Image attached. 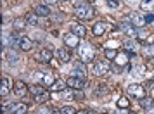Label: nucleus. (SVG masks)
Returning <instances> with one entry per match:
<instances>
[{"instance_id":"nucleus-17","label":"nucleus","mask_w":154,"mask_h":114,"mask_svg":"<svg viewBox=\"0 0 154 114\" xmlns=\"http://www.w3.org/2000/svg\"><path fill=\"white\" fill-rule=\"evenodd\" d=\"M140 106L144 107L149 114H154V99L152 97H144V99H140Z\"/></svg>"},{"instance_id":"nucleus-21","label":"nucleus","mask_w":154,"mask_h":114,"mask_svg":"<svg viewBox=\"0 0 154 114\" xmlns=\"http://www.w3.org/2000/svg\"><path fill=\"white\" fill-rule=\"evenodd\" d=\"M71 31H73L75 35H78L80 38H85V35H87V28H85L83 24H78V22L71 26Z\"/></svg>"},{"instance_id":"nucleus-22","label":"nucleus","mask_w":154,"mask_h":114,"mask_svg":"<svg viewBox=\"0 0 154 114\" xmlns=\"http://www.w3.org/2000/svg\"><path fill=\"white\" fill-rule=\"evenodd\" d=\"M66 86H68V83H64V81H61V80H56L54 85L50 86V92H64Z\"/></svg>"},{"instance_id":"nucleus-11","label":"nucleus","mask_w":154,"mask_h":114,"mask_svg":"<svg viewBox=\"0 0 154 114\" xmlns=\"http://www.w3.org/2000/svg\"><path fill=\"white\" fill-rule=\"evenodd\" d=\"M38 62H42V64H47V62H50V59H52V50L50 49H42L38 54H36L35 57Z\"/></svg>"},{"instance_id":"nucleus-23","label":"nucleus","mask_w":154,"mask_h":114,"mask_svg":"<svg viewBox=\"0 0 154 114\" xmlns=\"http://www.w3.org/2000/svg\"><path fill=\"white\" fill-rule=\"evenodd\" d=\"M132 76H135V78H144V76H146V68H144V66H133Z\"/></svg>"},{"instance_id":"nucleus-6","label":"nucleus","mask_w":154,"mask_h":114,"mask_svg":"<svg viewBox=\"0 0 154 114\" xmlns=\"http://www.w3.org/2000/svg\"><path fill=\"white\" fill-rule=\"evenodd\" d=\"M128 93L133 95L135 99H144V97H147L146 86H144V85H137V83H133V85L128 86Z\"/></svg>"},{"instance_id":"nucleus-43","label":"nucleus","mask_w":154,"mask_h":114,"mask_svg":"<svg viewBox=\"0 0 154 114\" xmlns=\"http://www.w3.org/2000/svg\"><path fill=\"white\" fill-rule=\"evenodd\" d=\"M128 114H135V112H128Z\"/></svg>"},{"instance_id":"nucleus-35","label":"nucleus","mask_w":154,"mask_h":114,"mask_svg":"<svg viewBox=\"0 0 154 114\" xmlns=\"http://www.w3.org/2000/svg\"><path fill=\"white\" fill-rule=\"evenodd\" d=\"M106 2H107V5H109L111 9H116V7H118V2H116V0H106Z\"/></svg>"},{"instance_id":"nucleus-28","label":"nucleus","mask_w":154,"mask_h":114,"mask_svg":"<svg viewBox=\"0 0 154 114\" xmlns=\"http://www.w3.org/2000/svg\"><path fill=\"white\" fill-rule=\"evenodd\" d=\"M7 61H9V64H17V62H19L17 52H14V50H9V52H7Z\"/></svg>"},{"instance_id":"nucleus-13","label":"nucleus","mask_w":154,"mask_h":114,"mask_svg":"<svg viewBox=\"0 0 154 114\" xmlns=\"http://www.w3.org/2000/svg\"><path fill=\"white\" fill-rule=\"evenodd\" d=\"M107 29H109V24H107V22L99 21V22H95V24H94V28H92V33H94L95 36H100V35H104Z\"/></svg>"},{"instance_id":"nucleus-42","label":"nucleus","mask_w":154,"mask_h":114,"mask_svg":"<svg viewBox=\"0 0 154 114\" xmlns=\"http://www.w3.org/2000/svg\"><path fill=\"white\" fill-rule=\"evenodd\" d=\"M87 2H95V0H87Z\"/></svg>"},{"instance_id":"nucleus-27","label":"nucleus","mask_w":154,"mask_h":114,"mask_svg":"<svg viewBox=\"0 0 154 114\" xmlns=\"http://www.w3.org/2000/svg\"><path fill=\"white\" fill-rule=\"evenodd\" d=\"M24 19H26V22L31 24V26H36V24H38V16H36L35 12H28V14L24 16Z\"/></svg>"},{"instance_id":"nucleus-4","label":"nucleus","mask_w":154,"mask_h":114,"mask_svg":"<svg viewBox=\"0 0 154 114\" xmlns=\"http://www.w3.org/2000/svg\"><path fill=\"white\" fill-rule=\"evenodd\" d=\"M29 93L35 97L36 102H40V104H43V102H47V99H49V93L43 90L40 85H31L29 86Z\"/></svg>"},{"instance_id":"nucleus-34","label":"nucleus","mask_w":154,"mask_h":114,"mask_svg":"<svg viewBox=\"0 0 154 114\" xmlns=\"http://www.w3.org/2000/svg\"><path fill=\"white\" fill-rule=\"evenodd\" d=\"M63 95H64V99H68V100L76 99V92H71V90H64Z\"/></svg>"},{"instance_id":"nucleus-39","label":"nucleus","mask_w":154,"mask_h":114,"mask_svg":"<svg viewBox=\"0 0 154 114\" xmlns=\"http://www.w3.org/2000/svg\"><path fill=\"white\" fill-rule=\"evenodd\" d=\"M47 5H52V4H57V0H43Z\"/></svg>"},{"instance_id":"nucleus-26","label":"nucleus","mask_w":154,"mask_h":114,"mask_svg":"<svg viewBox=\"0 0 154 114\" xmlns=\"http://www.w3.org/2000/svg\"><path fill=\"white\" fill-rule=\"evenodd\" d=\"M137 47H139L137 40H126V42L123 43V49H125L126 52H135V50H137Z\"/></svg>"},{"instance_id":"nucleus-18","label":"nucleus","mask_w":154,"mask_h":114,"mask_svg":"<svg viewBox=\"0 0 154 114\" xmlns=\"http://www.w3.org/2000/svg\"><path fill=\"white\" fill-rule=\"evenodd\" d=\"M19 49H21L23 52H29V50L33 49V42H31V38L21 35V38H19Z\"/></svg>"},{"instance_id":"nucleus-33","label":"nucleus","mask_w":154,"mask_h":114,"mask_svg":"<svg viewBox=\"0 0 154 114\" xmlns=\"http://www.w3.org/2000/svg\"><path fill=\"white\" fill-rule=\"evenodd\" d=\"M116 56H118V52L112 49H106V59H109V61H114L116 59Z\"/></svg>"},{"instance_id":"nucleus-7","label":"nucleus","mask_w":154,"mask_h":114,"mask_svg":"<svg viewBox=\"0 0 154 114\" xmlns=\"http://www.w3.org/2000/svg\"><path fill=\"white\" fill-rule=\"evenodd\" d=\"M63 40H64V45H66L68 49H76L78 45H80V36H78V35H75L73 31H69V33H66Z\"/></svg>"},{"instance_id":"nucleus-40","label":"nucleus","mask_w":154,"mask_h":114,"mask_svg":"<svg viewBox=\"0 0 154 114\" xmlns=\"http://www.w3.org/2000/svg\"><path fill=\"white\" fill-rule=\"evenodd\" d=\"M76 114H90V111H76Z\"/></svg>"},{"instance_id":"nucleus-3","label":"nucleus","mask_w":154,"mask_h":114,"mask_svg":"<svg viewBox=\"0 0 154 114\" xmlns=\"http://www.w3.org/2000/svg\"><path fill=\"white\" fill-rule=\"evenodd\" d=\"M111 69V62H109V59H102V61H95L94 62V68H92V71L95 76H102L106 73Z\"/></svg>"},{"instance_id":"nucleus-15","label":"nucleus","mask_w":154,"mask_h":114,"mask_svg":"<svg viewBox=\"0 0 154 114\" xmlns=\"http://www.w3.org/2000/svg\"><path fill=\"white\" fill-rule=\"evenodd\" d=\"M33 12H35L36 16L47 17V16H50V7L47 5V4H36L35 7H33Z\"/></svg>"},{"instance_id":"nucleus-32","label":"nucleus","mask_w":154,"mask_h":114,"mask_svg":"<svg viewBox=\"0 0 154 114\" xmlns=\"http://www.w3.org/2000/svg\"><path fill=\"white\" fill-rule=\"evenodd\" d=\"M118 107H121V109H128V107H130V100L126 99V97H119L118 99Z\"/></svg>"},{"instance_id":"nucleus-31","label":"nucleus","mask_w":154,"mask_h":114,"mask_svg":"<svg viewBox=\"0 0 154 114\" xmlns=\"http://www.w3.org/2000/svg\"><path fill=\"white\" fill-rule=\"evenodd\" d=\"M59 114H76V109L71 106H64L59 109Z\"/></svg>"},{"instance_id":"nucleus-25","label":"nucleus","mask_w":154,"mask_h":114,"mask_svg":"<svg viewBox=\"0 0 154 114\" xmlns=\"http://www.w3.org/2000/svg\"><path fill=\"white\" fill-rule=\"evenodd\" d=\"M26 104H23V102H14V104H9V107L5 106V109H7L9 112L12 114V112H16V111H19V109H26Z\"/></svg>"},{"instance_id":"nucleus-8","label":"nucleus","mask_w":154,"mask_h":114,"mask_svg":"<svg viewBox=\"0 0 154 114\" xmlns=\"http://www.w3.org/2000/svg\"><path fill=\"white\" fill-rule=\"evenodd\" d=\"M119 29H121L126 36H133V38L137 36V31H139V29L135 28L130 21H121L119 22Z\"/></svg>"},{"instance_id":"nucleus-14","label":"nucleus","mask_w":154,"mask_h":114,"mask_svg":"<svg viewBox=\"0 0 154 114\" xmlns=\"http://www.w3.org/2000/svg\"><path fill=\"white\" fill-rule=\"evenodd\" d=\"M56 57L59 62H63V64H66V62H69L71 61V54L68 49H57L56 50Z\"/></svg>"},{"instance_id":"nucleus-16","label":"nucleus","mask_w":154,"mask_h":114,"mask_svg":"<svg viewBox=\"0 0 154 114\" xmlns=\"http://www.w3.org/2000/svg\"><path fill=\"white\" fill-rule=\"evenodd\" d=\"M12 90H14V93L17 95V97H24V95L29 92V88L26 86V83H23V81H16Z\"/></svg>"},{"instance_id":"nucleus-5","label":"nucleus","mask_w":154,"mask_h":114,"mask_svg":"<svg viewBox=\"0 0 154 114\" xmlns=\"http://www.w3.org/2000/svg\"><path fill=\"white\" fill-rule=\"evenodd\" d=\"M33 80H35V81H40L42 85H47V86H52L54 81H56L52 73H35V74H33Z\"/></svg>"},{"instance_id":"nucleus-29","label":"nucleus","mask_w":154,"mask_h":114,"mask_svg":"<svg viewBox=\"0 0 154 114\" xmlns=\"http://www.w3.org/2000/svg\"><path fill=\"white\" fill-rule=\"evenodd\" d=\"M36 114H54V107L52 106H40Z\"/></svg>"},{"instance_id":"nucleus-12","label":"nucleus","mask_w":154,"mask_h":114,"mask_svg":"<svg viewBox=\"0 0 154 114\" xmlns=\"http://www.w3.org/2000/svg\"><path fill=\"white\" fill-rule=\"evenodd\" d=\"M128 54L126 52H118V56H116V59H114V66L116 68H119V69H123L125 66H128Z\"/></svg>"},{"instance_id":"nucleus-19","label":"nucleus","mask_w":154,"mask_h":114,"mask_svg":"<svg viewBox=\"0 0 154 114\" xmlns=\"http://www.w3.org/2000/svg\"><path fill=\"white\" fill-rule=\"evenodd\" d=\"M11 88H14V85H12V81H11V78H4L2 80V88H0V95L2 97H5L9 92H11Z\"/></svg>"},{"instance_id":"nucleus-37","label":"nucleus","mask_w":154,"mask_h":114,"mask_svg":"<svg viewBox=\"0 0 154 114\" xmlns=\"http://www.w3.org/2000/svg\"><path fill=\"white\" fill-rule=\"evenodd\" d=\"M146 43H147V45H154V35H151V36H147V40H146Z\"/></svg>"},{"instance_id":"nucleus-9","label":"nucleus","mask_w":154,"mask_h":114,"mask_svg":"<svg viewBox=\"0 0 154 114\" xmlns=\"http://www.w3.org/2000/svg\"><path fill=\"white\" fill-rule=\"evenodd\" d=\"M66 83H68V86H69V88H73V90H83V86H85V78L71 76V78L66 80Z\"/></svg>"},{"instance_id":"nucleus-36","label":"nucleus","mask_w":154,"mask_h":114,"mask_svg":"<svg viewBox=\"0 0 154 114\" xmlns=\"http://www.w3.org/2000/svg\"><path fill=\"white\" fill-rule=\"evenodd\" d=\"M146 21H147V24H149V22H154V14H152V12L146 16Z\"/></svg>"},{"instance_id":"nucleus-30","label":"nucleus","mask_w":154,"mask_h":114,"mask_svg":"<svg viewBox=\"0 0 154 114\" xmlns=\"http://www.w3.org/2000/svg\"><path fill=\"white\" fill-rule=\"evenodd\" d=\"M12 24H14V29H23L24 26H26V19H23V17H16Z\"/></svg>"},{"instance_id":"nucleus-1","label":"nucleus","mask_w":154,"mask_h":114,"mask_svg":"<svg viewBox=\"0 0 154 114\" xmlns=\"http://www.w3.org/2000/svg\"><path fill=\"white\" fill-rule=\"evenodd\" d=\"M73 7H75V16H76L78 19H82V21L92 19L94 14H95L94 7H92L90 4H85V2H75Z\"/></svg>"},{"instance_id":"nucleus-10","label":"nucleus","mask_w":154,"mask_h":114,"mask_svg":"<svg viewBox=\"0 0 154 114\" xmlns=\"http://www.w3.org/2000/svg\"><path fill=\"white\" fill-rule=\"evenodd\" d=\"M130 22H132L135 28H144L147 24V21H146V16H142V14H139V12H135V14H132L130 16Z\"/></svg>"},{"instance_id":"nucleus-20","label":"nucleus","mask_w":154,"mask_h":114,"mask_svg":"<svg viewBox=\"0 0 154 114\" xmlns=\"http://www.w3.org/2000/svg\"><path fill=\"white\" fill-rule=\"evenodd\" d=\"M73 71H75V74H73V76H78V78H83V76H85V64L82 62V61H78V62H75V66H73Z\"/></svg>"},{"instance_id":"nucleus-2","label":"nucleus","mask_w":154,"mask_h":114,"mask_svg":"<svg viewBox=\"0 0 154 114\" xmlns=\"http://www.w3.org/2000/svg\"><path fill=\"white\" fill-rule=\"evenodd\" d=\"M78 56L83 64H88L92 61H95V49L92 47V43H82L78 49Z\"/></svg>"},{"instance_id":"nucleus-38","label":"nucleus","mask_w":154,"mask_h":114,"mask_svg":"<svg viewBox=\"0 0 154 114\" xmlns=\"http://www.w3.org/2000/svg\"><path fill=\"white\" fill-rule=\"evenodd\" d=\"M26 111H28V107H26V109H19V111H16V112H12V114H26Z\"/></svg>"},{"instance_id":"nucleus-41","label":"nucleus","mask_w":154,"mask_h":114,"mask_svg":"<svg viewBox=\"0 0 154 114\" xmlns=\"http://www.w3.org/2000/svg\"><path fill=\"white\" fill-rule=\"evenodd\" d=\"M142 2H152V0H142Z\"/></svg>"},{"instance_id":"nucleus-24","label":"nucleus","mask_w":154,"mask_h":114,"mask_svg":"<svg viewBox=\"0 0 154 114\" xmlns=\"http://www.w3.org/2000/svg\"><path fill=\"white\" fill-rule=\"evenodd\" d=\"M142 56L147 57V59H154V45H144L142 47Z\"/></svg>"}]
</instances>
